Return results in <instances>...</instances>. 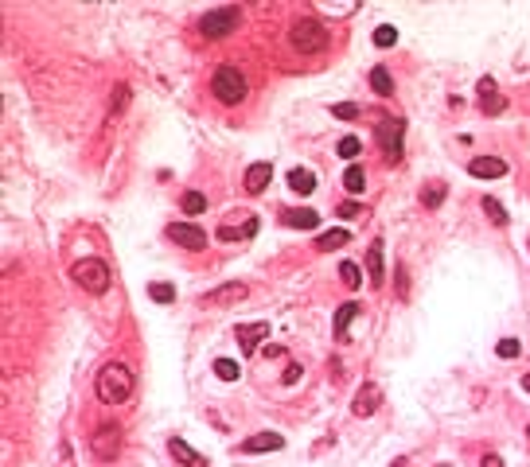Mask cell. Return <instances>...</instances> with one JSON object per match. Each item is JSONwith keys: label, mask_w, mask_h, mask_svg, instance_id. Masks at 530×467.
Masks as SVG:
<instances>
[{"label": "cell", "mask_w": 530, "mask_h": 467, "mask_svg": "<svg viewBox=\"0 0 530 467\" xmlns=\"http://www.w3.org/2000/svg\"><path fill=\"white\" fill-rule=\"evenodd\" d=\"M359 316V304H343V308L336 312V339H347V324H351V319Z\"/></svg>", "instance_id": "obj_23"}, {"label": "cell", "mask_w": 530, "mask_h": 467, "mask_svg": "<svg viewBox=\"0 0 530 467\" xmlns=\"http://www.w3.org/2000/svg\"><path fill=\"white\" fill-rule=\"evenodd\" d=\"M526 245H530V242H526Z\"/></svg>", "instance_id": "obj_40"}, {"label": "cell", "mask_w": 530, "mask_h": 467, "mask_svg": "<svg viewBox=\"0 0 530 467\" xmlns=\"http://www.w3.org/2000/svg\"><path fill=\"white\" fill-rule=\"evenodd\" d=\"M265 335H270V324H242L234 331V339H238V347L246 350V354H253V350H258V343L265 339Z\"/></svg>", "instance_id": "obj_15"}, {"label": "cell", "mask_w": 530, "mask_h": 467, "mask_svg": "<svg viewBox=\"0 0 530 467\" xmlns=\"http://www.w3.org/2000/svg\"><path fill=\"white\" fill-rule=\"evenodd\" d=\"M347 242H351V234H347L343 226H332V230H324L320 238H316V250L332 253V250H339V245H347Z\"/></svg>", "instance_id": "obj_17"}, {"label": "cell", "mask_w": 530, "mask_h": 467, "mask_svg": "<svg viewBox=\"0 0 530 467\" xmlns=\"http://www.w3.org/2000/svg\"><path fill=\"white\" fill-rule=\"evenodd\" d=\"M339 215H343V218H355V215H359V203H339Z\"/></svg>", "instance_id": "obj_37"}, {"label": "cell", "mask_w": 530, "mask_h": 467, "mask_svg": "<svg viewBox=\"0 0 530 467\" xmlns=\"http://www.w3.org/2000/svg\"><path fill=\"white\" fill-rule=\"evenodd\" d=\"M289 187H293L296 195H312L316 191V175H312L308 167H293V172H289Z\"/></svg>", "instance_id": "obj_20"}, {"label": "cell", "mask_w": 530, "mask_h": 467, "mask_svg": "<svg viewBox=\"0 0 530 467\" xmlns=\"http://www.w3.org/2000/svg\"><path fill=\"white\" fill-rule=\"evenodd\" d=\"M468 172L476 175V179H499V175H507V164L499 156H476L468 164Z\"/></svg>", "instance_id": "obj_14"}, {"label": "cell", "mask_w": 530, "mask_h": 467, "mask_svg": "<svg viewBox=\"0 0 530 467\" xmlns=\"http://www.w3.org/2000/svg\"><path fill=\"white\" fill-rule=\"evenodd\" d=\"M238 24H242V8H238V4L210 8L207 16H199V32L207 35V39H222V35H230Z\"/></svg>", "instance_id": "obj_5"}, {"label": "cell", "mask_w": 530, "mask_h": 467, "mask_svg": "<svg viewBox=\"0 0 530 467\" xmlns=\"http://www.w3.org/2000/svg\"><path fill=\"white\" fill-rule=\"evenodd\" d=\"M496 354H499V359H519V339H499L496 343Z\"/></svg>", "instance_id": "obj_33"}, {"label": "cell", "mask_w": 530, "mask_h": 467, "mask_svg": "<svg viewBox=\"0 0 530 467\" xmlns=\"http://www.w3.org/2000/svg\"><path fill=\"white\" fill-rule=\"evenodd\" d=\"M281 222L293 226V230H316V226H320V215H316L312 207H289L285 215H281Z\"/></svg>", "instance_id": "obj_12"}, {"label": "cell", "mask_w": 530, "mask_h": 467, "mask_svg": "<svg viewBox=\"0 0 530 467\" xmlns=\"http://www.w3.org/2000/svg\"><path fill=\"white\" fill-rule=\"evenodd\" d=\"M285 448V436H277V433H253V436H246L242 440V448L238 452H246V456H265V452H281Z\"/></svg>", "instance_id": "obj_9"}, {"label": "cell", "mask_w": 530, "mask_h": 467, "mask_svg": "<svg viewBox=\"0 0 530 467\" xmlns=\"http://www.w3.org/2000/svg\"><path fill=\"white\" fill-rule=\"evenodd\" d=\"M370 86H374V94H382V98H390V94H394V82H390V70H386V67H374V70H370Z\"/></svg>", "instance_id": "obj_24"}, {"label": "cell", "mask_w": 530, "mask_h": 467, "mask_svg": "<svg viewBox=\"0 0 530 467\" xmlns=\"http://www.w3.org/2000/svg\"><path fill=\"white\" fill-rule=\"evenodd\" d=\"M343 187H347L351 195H359L362 187H367V175H362V167H359V164H351V167L343 172Z\"/></svg>", "instance_id": "obj_25"}, {"label": "cell", "mask_w": 530, "mask_h": 467, "mask_svg": "<svg viewBox=\"0 0 530 467\" xmlns=\"http://www.w3.org/2000/svg\"><path fill=\"white\" fill-rule=\"evenodd\" d=\"M242 296H246V284H242V281L219 284V288L210 292V300H215V304H234V300H242Z\"/></svg>", "instance_id": "obj_21"}, {"label": "cell", "mask_w": 530, "mask_h": 467, "mask_svg": "<svg viewBox=\"0 0 530 467\" xmlns=\"http://www.w3.org/2000/svg\"><path fill=\"white\" fill-rule=\"evenodd\" d=\"M480 467H503V459H499V456H496V452H488V456H484V459H480Z\"/></svg>", "instance_id": "obj_38"}, {"label": "cell", "mask_w": 530, "mask_h": 467, "mask_svg": "<svg viewBox=\"0 0 530 467\" xmlns=\"http://www.w3.org/2000/svg\"><path fill=\"white\" fill-rule=\"evenodd\" d=\"M289 43L301 55H320L328 47V27H324L320 16H301L293 27H289Z\"/></svg>", "instance_id": "obj_2"}, {"label": "cell", "mask_w": 530, "mask_h": 467, "mask_svg": "<svg viewBox=\"0 0 530 467\" xmlns=\"http://www.w3.org/2000/svg\"><path fill=\"white\" fill-rule=\"evenodd\" d=\"M70 276H75V284L82 292H90V296H101V292L110 288V265L98 257H82L70 265Z\"/></svg>", "instance_id": "obj_3"}, {"label": "cell", "mask_w": 530, "mask_h": 467, "mask_svg": "<svg viewBox=\"0 0 530 467\" xmlns=\"http://www.w3.org/2000/svg\"><path fill=\"white\" fill-rule=\"evenodd\" d=\"M184 210L187 215H203V210H207V195L203 191H187L184 195Z\"/></svg>", "instance_id": "obj_31"}, {"label": "cell", "mask_w": 530, "mask_h": 467, "mask_svg": "<svg viewBox=\"0 0 530 467\" xmlns=\"http://www.w3.org/2000/svg\"><path fill=\"white\" fill-rule=\"evenodd\" d=\"M270 179H273V167L261 160V164H250L246 167V195H261L265 187H270Z\"/></svg>", "instance_id": "obj_13"}, {"label": "cell", "mask_w": 530, "mask_h": 467, "mask_svg": "<svg viewBox=\"0 0 530 467\" xmlns=\"http://www.w3.org/2000/svg\"><path fill=\"white\" fill-rule=\"evenodd\" d=\"M168 452H172V456H176L184 467H207V459H203L199 452L191 448V444H184V440H179V436H172V440H168Z\"/></svg>", "instance_id": "obj_16"}, {"label": "cell", "mask_w": 530, "mask_h": 467, "mask_svg": "<svg viewBox=\"0 0 530 467\" xmlns=\"http://www.w3.org/2000/svg\"><path fill=\"white\" fill-rule=\"evenodd\" d=\"M121 440H125V433H121L118 421H101V425L90 433V452L98 459H113L121 452Z\"/></svg>", "instance_id": "obj_6"}, {"label": "cell", "mask_w": 530, "mask_h": 467, "mask_svg": "<svg viewBox=\"0 0 530 467\" xmlns=\"http://www.w3.org/2000/svg\"><path fill=\"white\" fill-rule=\"evenodd\" d=\"M324 12H359V0H347V4H320Z\"/></svg>", "instance_id": "obj_36"}, {"label": "cell", "mask_w": 530, "mask_h": 467, "mask_svg": "<svg viewBox=\"0 0 530 467\" xmlns=\"http://www.w3.org/2000/svg\"><path fill=\"white\" fill-rule=\"evenodd\" d=\"M258 218H246V222L242 226H222V230H219V238H222V242H242V238H253V234H258Z\"/></svg>", "instance_id": "obj_19"}, {"label": "cell", "mask_w": 530, "mask_h": 467, "mask_svg": "<svg viewBox=\"0 0 530 467\" xmlns=\"http://www.w3.org/2000/svg\"><path fill=\"white\" fill-rule=\"evenodd\" d=\"M503 109H507V98L496 90V82H491V78H480V113L499 117Z\"/></svg>", "instance_id": "obj_11"}, {"label": "cell", "mask_w": 530, "mask_h": 467, "mask_svg": "<svg viewBox=\"0 0 530 467\" xmlns=\"http://www.w3.org/2000/svg\"><path fill=\"white\" fill-rule=\"evenodd\" d=\"M367 273H370V284L379 288V284H382V242H379V238L367 245Z\"/></svg>", "instance_id": "obj_18"}, {"label": "cell", "mask_w": 530, "mask_h": 467, "mask_svg": "<svg viewBox=\"0 0 530 467\" xmlns=\"http://www.w3.org/2000/svg\"><path fill=\"white\" fill-rule=\"evenodd\" d=\"M215 374H219L222 382H238V374H242V370H238L234 359H215Z\"/></svg>", "instance_id": "obj_29"}, {"label": "cell", "mask_w": 530, "mask_h": 467, "mask_svg": "<svg viewBox=\"0 0 530 467\" xmlns=\"http://www.w3.org/2000/svg\"><path fill=\"white\" fill-rule=\"evenodd\" d=\"M336 117H343V121H355V117H359V105H355V101H343V105H336Z\"/></svg>", "instance_id": "obj_35"}, {"label": "cell", "mask_w": 530, "mask_h": 467, "mask_svg": "<svg viewBox=\"0 0 530 467\" xmlns=\"http://www.w3.org/2000/svg\"><path fill=\"white\" fill-rule=\"evenodd\" d=\"M168 238L179 245V250H191V253L207 250V234H203L199 226H191V222H172L168 226Z\"/></svg>", "instance_id": "obj_8"}, {"label": "cell", "mask_w": 530, "mask_h": 467, "mask_svg": "<svg viewBox=\"0 0 530 467\" xmlns=\"http://www.w3.org/2000/svg\"><path fill=\"white\" fill-rule=\"evenodd\" d=\"M339 276H343V284H347V288H359V281H362V276H359V265H355V261H339Z\"/></svg>", "instance_id": "obj_30"}, {"label": "cell", "mask_w": 530, "mask_h": 467, "mask_svg": "<svg viewBox=\"0 0 530 467\" xmlns=\"http://www.w3.org/2000/svg\"><path fill=\"white\" fill-rule=\"evenodd\" d=\"M149 296L156 304H172V300H176V288H172L168 281H156V284H149Z\"/></svg>", "instance_id": "obj_27"}, {"label": "cell", "mask_w": 530, "mask_h": 467, "mask_svg": "<svg viewBox=\"0 0 530 467\" xmlns=\"http://www.w3.org/2000/svg\"><path fill=\"white\" fill-rule=\"evenodd\" d=\"M480 203H484V215H488L496 226H507V222H511V218H507V210H503V203H499L496 195H484Z\"/></svg>", "instance_id": "obj_22"}, {"label": "cell", "mask_w": 530, "mask_h": 467, "mask_svg": "<svg viewBox=\"0 0 530 467\" xmlns=\"http://www.w3.org/2000/svg\"><path fill=\"white\" fill-rule=\"evenodd\" d=\"M379 401H382L379 385H374V382H362L359 390H355L351 413H355V417H370V413H374V409H379Z\"/></svg>", "instance_id": "obj_10"}, {"label": "cell", "mask_w": 530, "mask_h": 467, "mask_svg": "<svg viewBox=\"0 0 530 467\" xmlns=\"http://www.w3.org/2000/svg\"><path fill=\"white\" fill-rule=\"evenodd\" d=\"M522 390H526V393H530V374H522Z\"/></svg>", "instance_id": "obj_39"}, {"label": "cell", "mask_w": 530, "mask_h": 467, "mask_svg": "<svg viewBox=\"0 0 530 467\" xmlns=\"http://www.w3.org/2000/svg\"><path fill=\"white\" fill-rule=\"evenodd\" d=\"M301 374H304L301 362H289V366H285V378H281V382H285V385H296V382H301Z\"/></svg>", "instance_id": "obj_34"}, {"label": "cell", "mask_w": 530, "mask_h": 467, "mask_svg": "<svg viewBox=\"0 0 530 467\" xmlns=\"http://www.w3.org/2000/svg\"><path fill=\"white\" fill-rule=\"evenodd\" d=\"M94 390H98L101 405H125V401L133 397V390H137V378H133V370H129L125 362H106Z\"/></svg>", "instance_id": "obj_1"}, {"label": "cell", "mask_w": 530, "mask_h": 467, "mask_svg": "<svg viewBox=\"0 0 530 467\" xmlns=\"http://www.w3.org/2000/svg\"><path fill=\"white\" fill-rule=\"evenodd\" d=\"M210 90H215V98H219L222 105H238V101H246V94H250V82H246V75L238 67H219L215 78H210Z\"/></svg>", "instance_id": "obj_4"}, {"label": "cell", "mask_w": 530, "mask_h": 467, "mask_svg": "<svg viewBox=\"0 0 530 467\" xmlns=\"http://www.w3.org/2000/svg\"><path fill=\"white\" fill-rule=\"evenodd\" d=\"M336 152H339L343 160H355V156L362 152V141H359V136H343V141L336 144Z\"/></svg>", "instance_id": "obj_32"}, {"label": "cell", "mask_w": 530, "mask_h": 467, "mask_svg": "<svg viewBox=\"0 0 530 467\" xmlns=\"http://www.w3.org/2000/svg\"><path fill=\"white\" fill-rule=\"evenodd\" d=\"M398 43V27L394 24H379L374 27V47H394Z\"/></svg>", "instance_id": "obj_28"}, {"label": "cell", "mask_w": 530, "mask_h": 467, "mask_svg": "<svg viewBox=\"0 0 530 467\" xmlns=\"http://www.w3.org/2000/svg\"><path fill=\"white\" fill-rule=\"evenodd\" d=\"M402 136H405V121L386 113L379 121V148H382V156H386V164H398V160H402Z\"/></svg>", "instance_id": "obj_7"}, {"label": "cell", "mask_w": 530, "mask_h": 467, "mask_svg": "<svg viewBox=\"0 0 530 467\" xmlns=\"http://www.w3.org/2000/svg\"><path fill=\"white\" fill-rule=\"evenodd\" d=\"M445 195H448L445 184H425V187H421V203H425V207H441Z\"/></svg>", "instance_id": "obj_26"}]
</instances>
